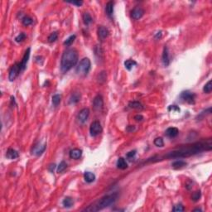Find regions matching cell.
Listing matches in <instances>:
<instances>
[{"mask_svg":"<svg viewBox=\"0 0 212 212\" xmlns=\"http://www.w3.org/2000/svg\"><path fill=\"white\" fill-rule=\"evenodd\" d=\"M212 148L211 139L203 140L201 142H197L191 144H187L181 146L177 148H175L171 152H168L164 158L171 159V158H181L187 157L198 154L203 151H211Z\"/></svg>","mask_w":212,"mask_h":212,"instance_id":"1","label":"cell"},{"mask_svg":"<svg viewBox=\"0 0 212 212\" xmlns=\"http://www.w3.org/2000/svg\"><path fill=\"white\" fill-rule=\"evenodd\" d=\"M78 62V52L76 49H67L64 51L61 59V70L66 73Z\"/></svg>","mask_w":212,"mask_h":212,"instance_id":"2","label":"cell"},{"mask_svg":"<svg viewBox=\"0 0 212 212\" xmlns=\"http://www.w3.org/2000/svg\"><path fill=\"white\" fill-rule=\"evenodd\" d=\"M118 193H116V192L110 194V195H106V196L103 197L102 198H100V200H98L97 201H95L92 205H90L89 207L86 208L84 210V211H99L103 210L106 207H109L110 205L114 204V202L118 199Z\"/></svg>","mask_w":212,"mask_h":212,"instance_id":"3","label":"cell"},{"mask_svg":"<svg viewBox=\"0 0 212 212\" xmlns=\"http://www.w3.org/2000/svg\"><path fill=\"white\" fill-rule=\"evenodd\" d=\"M91 62L89 58H83L76 67V73L80 76L85 77L90 71Z\"/></svg>","mask_w":212,"mask_h":212,"instance_id":"4","label":"cell"},{"mask_svg":"<svg viewBox=\"0 0 212 212\" xmlns=\"http://www.w3.org/2000/svg\"><path fill=\"white\" fill-rule=\"evenodd\" d=\"M22 71L21 70V66L20 63H15L10 69L9 71V74H8V80L10 81H13L20 74V72Z\"/></svg>","mask_w":212,"mask_h":212,"instance_id":"5","label":"cell"},{"mask_svg":"<svg viewBox=\"0 0 212 212\" xmlns=\"http://www.w3.org/2000/svg\"><path fill=\"white\" fill-rule=\"evenodd\" d=\"M102 132V126L100 124V123L97 120H95L94 122L91 123L90 127V133L92 137H96L99 134H101Z\"/></svg>","mask_w":212,"mask_h":212,"instance_id":"6","label":"cell"},{"mask_svg":"<svg viewBox=\"0 0 212 212\" xmlns=\"http://www.w3.org/2000/svg\"><path fill=\"white\" fill-rule=\"evenodd\" d=\"M181 100H183L185 102L188 103L190 104H195V99H196V94L189 90H186L181 92V95H180Z\"/></svg>","mask_w":212,"mask_h":212,"instance_id":"7","label":"cell"},{"mask_svg":"<svg viewBox=\"0 0 212 212\" xmlns=\"http://www.w3.org/2000/svg\"><path fill=\"white\" fill-rule=\"evenodd\" d=\"M89 115H90V110L87 108L82 109L79 112L78 116H77V120H78L79 124H84L89 118Z\"/></svg>","mask_w":212,"mask_h":212,"instance_id":"8","label":"cell"},{"mask_svg":"<svg viewBox=\"0 0 212 212\" xmlns=\"http://www.w3.org/2000/svg\"><path fill=\"white\" fill-rule=\"evenodd\" d=\"M93 107L94 110L96 111H100L104 108V99H103L101 94H98L94 97L93 100Z\"/></svg>","mask_w":212,"mask_h":212,"instance_id":"9","label":"cell"},{"mask_svg":"<svg viewBox=\"0 0 212 212\" xmlns=\"http://www.w3.org/2000/svg\"><path fill=\"white\" fill-rule=\"evenodd\" d=\"M97 33H98V37H99L100 40L104 41V40L106 39V38L109 37L110 31L108 30V28L105 27L104 26H100V27H98Z\"/></svg>","mask_w":212,"mask_h":212,"instance_id":"10","label":"cell"},{"mask_svg":"<svg viewBox=\"0 0 212 212\" xmlns=\"http://www.w3.org/2000/svg\"><path fill=\"white\" fill-rule=\"evenodd\" d=\"M47 148V144H41V143H37L34 146L33 149H32V154L36 155V156H41Z\"/></svg>","mask_w":212,"mask_h":212,"instance_id":"11","label":"cell"},{"mask_svg":"<svg viewBox=\"0 0 212 212\" xmlns=\"http://www.w3.org/2000/svg\"><path fill=\"white\" fill-rule=\"evenodd\" d=\"M144 14V10L140 7H136L134 8L132 12H131V17L135 19V20H138L139 18H141L142 17Z\"/></svg>","mask_w":212,"mask_h":212,"instance_id":"12","label":"cell"},{"mask_svg":"<svg viewBox=\"0 0 212 212\" xmlns=\"http://www.w3.org/2000/svg\"><path fill=\"white\" fill-rule=\"evenodd\" d=\"M30 52H31V48H27V50L26 51L23 57L22 62H20V66H21V70H22V71H23L24 70L26 69V67H27V64L28 62L29 56H30Z\"/></svg>","mask_w":212,"mask_h":212,"instance_id":"13","label":"cell"},{"mask_svg":"<svg viewBox=\"0 0 212 212\" xmlns=\"http://www.w3.org/2000/svg\"><path fill=\"white\" fill-rule=\"evenodd\" d=\"M162 60H163V65H164L165 66H167L170 64V56H169V51H168V48H167V47H164V49H163Z\"/></svg>","mask_w":212,"mask_h":212,"instance_id":"14","label":"cell"},{"mask_svg":"<svg viewBox=\"0 0 212 212\" xmlns=\"http://www.w3.org/2000/svg\"><path fill=\"white\" fill-rule=\"evenodd\" d=\"M94 55L98 61H104V51L100 45H97L94 48Z\"/></svg>","mask_w":212,"mask_h":212,"instance_id":"15","label":"cell"},{"mask_svg":"<svg viewBox=\"0 0 212 212\" xmlns=\"http://www.w3.org/2000/svg\"><path fill=\"white\" fill-rule=\"evenodd\" d=\"M178 134H179V130L177 128H175V127L168 128L166 130V135L169 138H175L178 135Z\"/></svg>","mask_w":212,"mask_h":212,"instance_id":"16","label":"cell"},{"mask_svg":"<svg viewBox=\"0 0 212 212\" xmlns=\"http://www.w3.org/2000/svg\"><path fill=\"white\" fill-rule=\"evenodd\" d=\"M114 3L113 1H110L106 3L105 6V13L108 15V17H111L114 13Z\"/></svg>","mask_w":212,"mask_h":212,"instance_id":"17","label":"cell"},{"mask_svg":"<svg viewBox=\"0 0 212 212\" xmlns=\"http://www.w3.org/2000/svg\"><path fill=\"white\" fill-rule=\"evenodd\" d=\"M80 98H81L80 93H79V92H74V93L71 95V97H70L69 104H77V103L80 100Z\"/></svg>","mask_w":212,"mask_h":212,"instance_id":"18","label":"cell"},{"mask_svg":"<svg viewBox=\"0 0 212 212\" xmlns=\"http://www.w3.org/2000/svg\"><path fill=\"white\" fill-rule=\"evenodd\" d=\"M69 155H70V157L72 158V159L77 160V159H79L80 157H81V155H82V151L80 149H79V148H74V149L71 150Z\"/></svg>","mask_w":212,"mask_h":212,"instance_id":"19","label":"cell"},{"mask_svg":"<svg viewBox=\"0 0 212 212\" xmlns=\"http://www.w3.org/2000/svg\"><path fill=\"white\" fill-rule=\"evenodd\" d=\"M19 156V154H18V152L16 151V150L13 149V148H9V149L7 151V152H6V157L8 159H10V160H13V159H16V158H17Z\"/></svg>","mask_w":212,"mask_h":212,"instance_id":"20","label":"cell"},{"mask_svg":"<svg viewBox=\"0 0 212 212\" xmlns=\"http://www.w3.org/2000/svg\"><path fill=\"white\" fill-rule=\"evenodd\" d=\"M84 179L88 183H92L95 180V176L94 173H90V172H86L84 174Z\"/></svg>","mask_w":212,"mask_h":212,"instance_id":"21","label":"cell"},{"mask_svg":"<svg viewBox=\"0 0 212 212\" xmlns=\"http://www.w3.org/2000/svg\"><path fill=\"white\" fill-rule=\"evenodd\" d=\"M117 167L118 169L121 170H124L128 167V163L125 161V159L124 157H119L117 161Z\"/></svg>","mask_w":212,"mask_h":212,"instance_id":"22","label":"cell"},{"mask_svg":"<svg viewBox=\"0 0 212 212\" xmlns=\"http://www.w3.org/2000/svg\"><path fill=\"white\" fill-rule=\"evenodd\" d=\"M128 107L131 108V109L138 110H141L143 109L142 104L140 102H138V101H131L128 104Z\"/></svg>","mask_w":212,"mask_h":212,"instance_id":"23","label":"cell"},{"mask_svg":"<svg viewBox=\"0 0 212 212\" xmlns=\"http://www.w3.org/2000/svg\"><path fill=\"white\" fill-rule=\"evenodd\" d=\"M172 166L175 169H181L182 167H184L185 166H187V163L182 161V160H177V161L173 162Z\"/></svg>","mask_w":212,"mask_h":212,"instance_id":"24","label":"cell"},{"mask_svg":"<svg viewBox=\"0 0 212 212\" xmlns=\"http://www.w3.org/2000/svg\"><path fill=\"white\" fill-rule=\"evenodd\" d=\"M62 204L66 208H71V206L73 205V204H74V201H73V200H72L71 197H67L63 200Z\"/></svg>","mask_w":212,"mask_h":212,"instance_id":"25","label":"cell"},{"mask_svg":"<svg viewBox=\"0 0 212 212\" xmlns=\"http://www.w3.org/2000/svg\"><path fill=\"white\" fill-rule=\"evenodd\" d=\"M93 19H92V17L90 16V14L89 13H85L83 14V22L84 23L86 24V26L90 25V24L92 23Z\"/></svg>","mask_w":212,"mask_h":212,"instance_id":"26","label":"cell"},{"mask_svg":"<svg viewBox=\"0 0 212 212\" xmlns=\"http://www.w3.org/2000/svg\"><path fill=\"white\" fill-rule=\"evenodd\" d=\"M136 65H137V62L134 60H130L129 59V60H127L126 62H124V66H125L126 69L128 70V71H131L132 68Z\"/></svg>","mask_w":212,"mask_h":212,"instance_id":"27","label":"cell"},{"mask_svg":"<svg viewBox=\"0 0 212 212\" xmlns=\"http://www.w3.org/2000/svg\"><path fill=\"white\" fill-rule=\"evenodd\" d=\"M61 100H62V96H61L60 94H54V95L52 96V104H53L55 107L58 106V105L60 104Z\"/></svg>","mask_w":212,"mask_h":212,"instance_id":"28","label":"cell"},{"mask_svg":"<svg viewBox=\"0 0 212 212\" xmlns=\"http://www.w3.org/2000/svg\"><path fill=\"white\" fill-rule=\"evenodd\" d=\"M106 79H107V75H106V72L105 71H101L99 76H98V82L100 83V84H103L106 81Z\"/></svg>","mask_w":212,"mask_h":212,"instance_id":"29","label":"cell"},{"mask_svg":"<svg viewBox=\"0 0 212 212\" xmlns=\"http://www.w3.org/2000/svg\"><path fill=\"white\" fill-rule=\"evenodd\" d=\"M212 90V80H209L205 85L204 88H203V91L206 94H210Z\"/></svg>","mask_w":212,"mask_h":212,"instance_id":"30","label":"cell"},{"mask_svg":"<svg viewBox=\"0 0 212 212\" xmlns=\"http://www.w3.org/2000/svg\"><path fill=\"white\" fill-rule=\"evenodd\" d=\"M76 35H71V36H70L67 39L64 41V43H63V44H64L65 46H66V47L71 46V44L74 42V41H75V39H76Z\"/></svg>","mask_w":212,"mask_h":212,"instance_id":"31","label":"cell"},{"mask_svg":"<svg viewBox=\"0 0 212 212\" xmlns=\"http://www.w3.org/2000/svg\"><path fill=\"white\" fill-rule=\"evenodd\" d=\"M66 167H67L66 163L65 161H62V162L60 163V164H59L58 167H57V173H62V172H64V171L66 170Z\"/></svg>","mask_w":212,"mask_h":212,"instance_id":"32","label":"cell"},{"mask_svg":"<svg viewBox=\"0 0 212 212\" xmlns=\"http://www.w3.org/2000/svg\"><path fill=\"white\" fill-rule=\"evenodd\" d=\"M58 38V32L57 31H54L52 33H51L48 37V41L49 42H54Z\"/></svg>","mask_w":212,"mask_h":212,"instance_id":"33","label":"cell"},{"mask_svg":"<svg viewBox=\"0 0 212 212\" xmlns=\"http://www.w3.org/2000/svg\"><path fill=\"white\" fill-rule=\"evenodd\" d=\"M22 22H23V24L24 26H29V25H31L33 23V20H32V18L30 17L25 16L23 18Z\"/></svg>","mask_w":212,"mask_h":212,"instance_id":"34","label":"cell"},{"mask_svg":"<svg viewBox=\"0 0 212 212\" xmlns=\"http://www.w3.org/2000/svg\"><path fill=\"white\" fill-rule=\"evenodd\" d=\"M201 197V192L200 191H197L193 192V194L191 196V200L193 201H198L200 200Z\"/></svg>","mask_w":212,"mask_h":212,"instance_id":"35","label":"cell"},{"mask_svg":"<svg viewBox=\"0 0 212 212\" xmlns=\"http://www.w3.org/2000/svg\"><path fill=\"white\" fill-rule=\"evenodd\" d=\"M154 144H155V146H157V147H160V148L163 147V146H164L163 139L162 138H155V140H154Z\"/></svg>","mask_w":212,"mask_h":212,"instance_id":"36","label":"cell"},{"mask_svg":"<svg viewBox=\"0 0 212 212\" xmlns=\"http://www.w3.org/2000/svg\"><path fill=\"white\" fill-rule=\"evenodd\" d=\"M27 37V36H26V34L23 33V32H22V33H20L18 36H17L15 37V41L17 42H22L23 40H25V38Z\"/></svg>","mask_w":212,"mask_h":212,"instance_id":"37","label":"cell"},{"mask_svg":"<svg viewBox=\"0 0 212 212\" xmlns=\"http://www.w3.org/2000/svg\"><path fill=\"white\" fill-rule=\"evenodd\" d=\"M173 211L176 212L183 211H184V207H183V205H177L174 206Z\"/></svg>","mask_w":212,"mask_h":212,"instance_id":"38","label":"cell"},{"mask_svg":"<svg viewBox=\"0 0 212 212\" xmlns=\"http://www.w3.org/2000/svg\"><path fill=\"white\" fill-rule=\"evenodd\" d=\"M135 155H136V151L134 150V151H130L129 152H128L127 155H126V157H128V158H129V159H132L133 157H134Z\"/></svg>","mask_w":212,"mask_h":212,"instance_id":"39","label":"cell"},{"mask_svg":"<svg viewBox=\"0 0 212 212\" xmlns=\"http://www.w3.org/2000/svg\"><path fill=\"white\" fill-rule=\"evenodd\" d=\"M68 3L73 5H76L77 7H80L83 4V1H73V2H68Z\"/></svg>","mask_w":212,"mask_h":212,"instance_id":"40","label":"cell"},{"mask_svg":"<svg viewBox=\"0 0 212 212\" xmlns=\"http://www.w3.org/2000/svg\"><path fill=\"white\" fill-rule=\"evenodd\" d=\"M168 110L169 111H177V112H180V109L177 106V105H171V106H169V108H168Z\"/></svg>","mask_w":212,"mask_h":212,"instance_id":"41","label":"cell"},{"mask_svg":"<svg viewBox=\"0 0 212 212\" xmlns=\"http://www.w3.org/2000/svg\"><path fill=\"white\" fill-rule=\"evenodd\" d=\"M134 119L137 122H141V121H142V119H143V116L141 115V114H137V115L134 116Z\"/></svg>","mask_w":212,"mask_h":212,"instance_id":"42","label":"cell"},{"mask_svg":"<svg viewBox=\"0 0 212 212\" xmlns=\"http://www.w3.org/2000/svg\"><path fill=\"white\" fill-rule=\"evenodd\" d=\"M126 130H127L128 132H134V130H135V127H134V125H128L127 127Z\"/></svg>","mask_w":212,"mask_h":212,"instance_id":"43","label":"cell"},{"mask_svg":"<svg viewBox=\"0 0 212 212\" xmlns=\"http://www.w3.org/2000/svg\"><path fill=\"white\" fill-rule=\"evenodd\" d=\"M56 168V165L53 163V164H51V165L49 166V167H48V169H49V171L51 172V173H53L54 172V170H55Z\"/></svg>","mask_w":212,"mask_h":212,"instance_id":"44","label":"cell"},{"mask_svg":"<svg viewBox=\"0 0 212 212\" xmlns=\"http://www.w3.org/2000/svg\"><path fill=\"white\" fill-rule=\"evenodd\" d=\"M162 37V31H159L157 32V34L155 36V39H158V38H161Z\"/></svg>","mask_w":212,"mask_h":212,"instance_id":"45","label":"cell"},{"mask_svg":"<svg viewBox=\"0 0 212 212\" xmlns=\"http://www.w3.org/2000/svg\"><path fill=\"white\" fill-rule=\"evenodd\" d=\"M194 211H202V210L201 209H195Z\"/></svg>","mask_w":212,"mask_h":212,"instance_id":"46","label":"cell"}]
</instances>
